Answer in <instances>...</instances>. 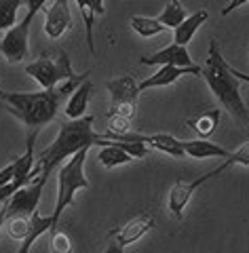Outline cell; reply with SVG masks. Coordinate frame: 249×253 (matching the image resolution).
<instances>
[{
	"instance_id": "cell-1",
	"label": "cell",
	"mask_w": 249,
	"mask_h": 253,
	"mask_svg": "<svg viewBox=\"0 0 249 253\" xmlns=\"http://www.w3.org/2000/svg\"><path fill=\"white\" fill-rule=\"evenodd\" d=\"M95 118L85 114L74 121H68L61 125L57 137L53 139L45 150H40L36 156V167L40 169L43 175H51L53 169H57L63 161H68L72 154H76L83 148H93V146H103L108 144V139L103 137V133L93 131Z\"/></svg>"
},
{
	"instance_id": "cell-2",
	"label": "cell",
	"mask_w": 249,
	"mask_h": 253,
	"mask_svg": "<svg viewBox=\"0 0 249 253\" xmlns=\"http://www.w3.org/2000/svg\"><path fill=\"white\" fill-rule=\"evenodd\" d=\"M200 76L205 78L207 86L215 95V99L220 101V106L226 108V112L235 121L249 125V110L239 89V78L230 72V63L222 57L215 41L209 42V55H207V63Z\"/></svg>"
},
{
	"instance_id": "cell-3",
	"label": "cell",
	"mask_w": 249,
	"mask_h": 253,
	"mask_svg": "<svg viewBox=\"0 0 249 253\" xmlns=\"http://www.w3.org/2000/svg\"><path fill=\"white\" fill-rule=\"evenodd\" d=\"M66 99L57 86L55 89H43L38 93H0V101H4L9 112L15 114L19 121L30 129H43L57 116L59 104Z\"/></svg>"
},
{
	"instance_id": "cell-4",
	"label": "cell",
	"mask_w": 249,
	"mask_h": 253,
	"mask_svg": "<svg viewBox=\"0 0 249 253\" xmlns=\"http://www.w3.org/2000/svg\"><path fill=\"white\" fill-rule=\"evenodd\" d=\"M89 150L91 148H83V150H78L76 154H72L66 161V165H61V169L57 173V181H59L57 201H55V209L51 213L53 215V230L59 224L61 213L66 211L72 203H74V196H76L78 190L91 188L89 179L85 177V161H87Z\"/></svg>"
},
{
	"instance_id": "cell-5",
	"label": "cell",
	"mask_w": 249,
	"mask_h": 253,
	"mask_svg": "<svg viewBox=\"0 0 249 253\" xmlns=\"http://www.w3.org/2000/svg\"><path fill=\"white\" fill-rule=\"evenodd\" d=\"M26 74L32 76L34 81L43 86V89H55V84L63 78L72 76L70 59L63 51H57V59L51 57H38L36 61H32L26 66Z\"/></svg>"
},
{
	"instance_id": "cell-6",
	"label": "cell",
	"mask_w": 249,
	"mask_h": 253,
	"mask_svg": "<svg viewBox=\"0 0 249 253\" xmlns=\"http://www.w3.org/2000/svg\"><path fill=\"white\" fill-rule=\"evenodd\" d=\"M106 89L110 93V114H118L133 121L135 116V108H138V83L133 81L131 76H118L112 78V81L106 84Z\"/></svg>"
},
{
	"instance_id": "cell-7",
	"label": "cell",
	"mask_w": 249,
	"mask_h": 253,
	"mask_svg": "<svg viewBox=\"0 0 249 253\" xmlns=\"http://www.w3.org/2000/svg\"><path fill=\"white\" fill-rule=\"evenodd\" d=\"M36 15L26 13L19 23H15L13 28L4 30L6 34L0 41V55L4 57L6 63H21L28 57V41H30V26L34 21Z\"/></svg>"
},
{
	"instance_id": "cell-8",
	"label": "cell",
	"mask_w": 249,
	"mask_h": 253,
	"mask_svg": "<svg viewBox=\"0 0 249 253\" xmlns=\"http://www.w3.org/2000/svg\"><path fill=\"white\" fill-rule=\"evenodd\" d=\"M154 215L150 213H142V215L129 219L125 226L116 228V230L108 232V239L112 241V251H125L127 247H131L133 243L142 241L152 228H154Z\"/></svg>"
},
{
	"instance_id": "cell-9",
	"label": "cell",
	"mask_w": 249,
	"mask_h": 253,
	"mask_svg": "<svg viewBox=\"0 0 249 253\" xmlns=\"http://www.w3.org/2000/svg\"><path fill=\"white\" fill-rule=\"evenodd\" d=\"M220 173H224L222 167H215L213 171L203 173V175L197 177L195 181H175L173 188L169 190V199H167V209H169L171 217H175V219L180 221V219L184 217V209L188 207L192 194H195L197 190L205 184V181H209L211 177L220 175Z\"/></svg>"
},
{
	"instance_id": "cell-10",
	"label": "cell",
	"mask_w": 249,
	"mask_h": 253,
	"mask_svg": "<svg viewBox=\"0 0 249 253\" xmlns=\"http://www.w3.org/2000/svg\"><path fill=\"white\" fill-rule=\"evenodd\" d=\"M47 179H49V175H43V173H40L36 181L32 179L26 186H21L9 199V205H6V217L13 215V213H23V215L36 213L40 194H43V190H45Z\"/></svg>"
},
{
	"instance_id": "cell-11",
	"label": "cell",
	"mask_w": 249,
	"mask_h": 253,
	"mask_svg": "<svg viewBox=\"0 0 249 253\" xmlns=\"http://www.w3.org/2000/svg\"><path fill=\"white\" fill-rule=\"evenodd\" d=\"M188 74H192V76H200L203 74V68L200 66H190V68H180V66H160L158 68V72H154L152 76H148V78H144V81L138 84V89H140V93L142 91H148V89H160V86H169V84H173L178 78H182V76H188Z\"/></svg>"
},
{
	"instance_id": "cell-12",
	"label": "cell",
	"mask_w": 249,
	"mask_h": 253,
	"mask_svg": "<svg viewBox=\"0 0 249 253\" xmlns=\"http://www.w3.org/2000/svg\"><path fill=\"white\" fill-rule=\"evenodd\" d=\"M140 61L144 66H180V68L195 66V61H192L190 53H188V46L178 44V42H171L169 46L148 55V57H142Z\"/></svg>"
},
{
	"instance_id": "cell-13",
	"label": "cell",
	"mask_w": 249,
	"mask_h": 253,
	"mask_svg": "<svg viewBox=\"0 0 249 253\" xmlns=\"http://www.w3.org/2000/svg\"><path fill=\"white\" fill-rule=\"evenodd\" d=\"M70 23H72V15H70L68 0H53V4L47 9V15H45V34L51 41H57V38L66 34Z\"/></svg>"
},
{
	"instance_id": "cell-14",
	"label": "cell",
	"mask_w": 249,
	"mask_h": 253,
	"mask_svg": "<svg viewBox=\"0 0 249 253\" xmlns=\"http://www.w3.org/2000/svg\"><path fill=\"white\" fill-rule=\"evenodd\" d=\"M93 91V83L87 78V81L80 83L74 93H70V97L66 101V108H63V112L70 121H74V118H80L87 114V110H89V95Z\"/></svg>"
},
{
	"instance_id": "cell-15",
	"label": "cell",
	"mask_w": 249,
	"mask_h": 253,
	"mask_svg": "<svg viewBox=\"0 0 249 253\" xmlns=\"http://www.w3.org/2000/svg\"><path fill=\"white\" fill-rule=\"evenodd\" d=\"M209 19V13H207L205 9H200L197 13H192L190 17H186L178 28L173 30V42H178V44H186L195 38V34L199 32V28L203 26V23Z\"/></svg>"
},
{
	"instance_id": "cell-16",
	"label": "cell",
	"mask_w": 249,
	"mask_h": 253,
	"mask_svg": "<svg viewBox=\"0 0 249 253\" xmlns=\"http://www.w3.org/2000/svg\"><path fill=\"white\" fill-rule=\"evenodd\" d=\"M131 154L127 152L123 146L116 144V139H108V144L100 146V152H98V161L101 167L106 169H114V167H120V165H127L131 163Z\"/></svg>"
},
{
	"instance_id": "cell-17",
	"label": "cell",
	"mask_w": 249,
	"mask_h": 253,
	"mask_svg": "<svg viewBox=\"0 0 249 253\" xmlns=\"http://www.w3.org/2000/svg\"><path fill=\"white\" fill-rule=\"evenodd\" d=\"M182 146H184L186 156H192V158H228V154H230L222 146L211 144V141H207L205 137L182 141Z\"/></svg>"
},
{
	"instance_id": "cell-18",
	"label": "cell",
	"mask_w": 249,
	"mask_h": 253,
	"mask_svg": "<svg viewBox=\"0 0 249 253\" xmlns=\"http://www.w3.org/2000/svg\"><path fill=\"white\" fill-rule=\"evenodd\" d=\"M53 230V215H38V213H32V217H30V232L28 236L23 239L21 243V247L17 249L19 253H28L32 249V245H34L36 239H40L45 232H49Z\"/></svg>"
},
{
	"instance_id": "cell-19",
	"label": "cell",
	"mask_w": 249,
	"mask_h": 253,
	"mask_svg": "<svg viewBox=\"0 0 249 253\" xmlns=\"http://www.w3.org/2000/svg\"><path fill=\"white\" fill-rule=\"evenodd\" d=\"M129 26H131V30L135 32V34L142 36V38H152L156 34H163V32L167 30L156 17H144V15H133V17L129 19Z\"/></svg>"
},
{
	"instance_id": "cell-20",
	"label": "cell",
	"mask_w": 249,
	"mask_h": 253,
	"mask_svg": "<svg viewBox=\"0 0 249 253\" xmlns=\"http://www.w3.org/2000/svg\"><path fill=\"white\" fill-rule=\"evenodd\" d=\"M220 116H222L220 110H209V112H203L200 116H197L195 121H188V126L195 129L200 137H209L213 135L215 126L220 125Z\"/></svg>"
},
{
	"instance_id": "cell-21",
	"label": "cell",
	"mask_w": 249,
	"mask_h": 253,
	"mask_svg": "<svg viewBox=\"0 0 249 253\" xmlns=\"http://www.w3.org/2000/svg\"><path fill=\"white\" fill-rule=\"evenodd\" d=\"M186 17H188V15H186V9H184V4L180 2V0H171V2H167V6L163 9V13H160L156 19L163 23L167 30H175Z\"/></svg>"
},
{
	"instance_id": "cell-22",
	"label": "cell",
	"mask_w": 249,
	"mask_h": 253,
	"mask_svg": "<svg viewBox=\"0 0 249 253\" xmlns=\"http://www.w3.org/2000/svg\"><path fill=\"white\" fill-rule=\"evenodd\" d=\"M30 217L32 215H23V213H13V215H9L6 234H9L13 241H23L30 232Z\"/></svg>"
},
{
	"instance_id": "cell-23",
	"label": "cell",
	"mask_w": 249,
	"mask_h": 253,
	"mask_svg": "<svg viewBox=\"0 0 249 253\" xmlns=\"http://www.w3.org/2000/svg\"><path fill=\"white\" fill-rule=\"evenodd\" d=\"M23 0H0V32L9 30L17 23V13Z\"/></svg>"
},
{
	"instance_id": "cell-24",
	"label": "cell",
	"mask_w": 249,
	"mask_h": 253,
	"mask_svg": "<svg viewBox=\"0 0 249 253\" xmlns=\"http://www.w3.org/2000/svg\"><path fill=\"white\" fill-rule=\"evenodd\" d=\"M220 167H222V171H226L230 167H249V141L241 146L237 152H230L228 158H224V163Z\"/></svg>"
},
{
	"instance_id": "cell-25",
	"label": "cell",
	"mask_w": 249,
	"mask_h": 253,
	"mask_svg": "<svg viewBox=\"0 0 249 253\" xmlns=\"http://www.w3.org/2000/svg\"><path fill=\"white\" fill-rule=\"evenodd\" d=\"M53 232V239H51V249L55 251V253H70L72 249V241H70V236L66 234V232H61V230H51Z\"/></svg>"
},
{
	"instance_id": "cell-26",
	"label": "cell",
	"mask_w": 249,
	"mask_h": 253,
	"mask_svg": "<svg viewBox=\"0 0 249 253\" xmlns=\"http://www.w3.org/2000/svg\"><path fill=\"white\" fill-rule=\"evenodd\" d=\"M108 131L112 133H127V131H131V121L129 118H125V116H118V114H110L108 116Z\"/></svg>"
},
{
	"instance_id": "cell-27",
	"label": "cell",
	"mask_w": 249,
	"mask_h": 253,
	"mask_svg": "<svg viewBox=\"0 0 249 253\" xmlns=\"http://www.w3.org/2000/svg\"><path fill=\"white\" fill-rule=\"evenodd\" d=\"M15 175H17V165H15V161L11 165H6L4 169H0V188L11 184V181L15 179Z\"/></svg>"
},
{
	"instance_id": "cell-28",
	"label": "cell",
	"mask_w": 249,
	"mask_h": 253,
	"mask_svg": "<svg viewBox=\"0 0 249 253\" xmlns=\"http://www.w3.org/2000/svg\"><path fill=\"white\" fill-rule=\"evenodd\" d=\"M23 4H26V9H28V13H32V15H36L43 6L47 4V0H23Z\"/></svg>"
},
{
	"instance_id": "cell-29",
	"label": "cell",
	"mask_w": 249,
	"mask_h": 253,
	"mask_svg": "<svg viewBox=\"0 0 249 253\" xmlns=\"http://www.w3.org/2000/svg\"><path fill=\"white\" fill-rule=\"evenodd\" d=\"M247 2H249V0H230V2H228L226 6H224V9H222V15H224V17H226V15H230L232 11L241 9V6L247 4Z\"/></svg>"
},
{
	"instance_id": "cell-30",
	"label": "cell",
	"mask_w": 249,
	"mask_h": 253,
	"mask_svg": "<svg viewBox=\"0 0 249 253\" xmlns=\"http://www.w3.org/2000/svg\"><path fill=\"white\" fill-rule=\"evenodd\" d=\"M89 2H91V9L95 11V15H103V11H106L103 9V0H89Z\"/></svg>"
},
{
	"instance_id": "cell-31",
	"label": "cell",
	"mask_w": 249,
	"mask_h": 253,
	"mask_svg": "<svg viewBox=\"0 0 249 253\" xmlns=\"http://www.w3.org/2000/svg\"><path fill=\"white\" fill-rule=\"evenodd\" d=\"M230 72H232V74H235V76L239 78V83H249V74L239 72V70H237V68H232V66H230Z\"/></svg>"
},
{
	"instance_id": "cell-32",
	"label": "cell",
	"mask_w": 249,
	"mask_h": 253,
	"mask_svg": "<svg viewBox=\"0 0 249 253\" xmlns=\"http://www.w3.org/2000/svg\"><path fill=\"white\" fill-rule=\"evenodd\" d=\"M4 219H6V207L0 209V236H2V228H4Z\"/></svg>"
}]
</instances>
